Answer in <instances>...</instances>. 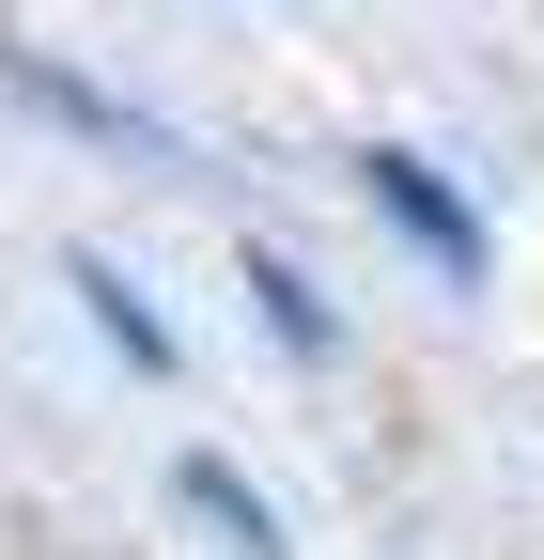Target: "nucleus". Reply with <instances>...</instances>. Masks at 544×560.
Returning a JSON list of instances; mask_svg holds the SVG:
<instances>
[{"label":"nucleus","mask_w":544,"mask_h":560,"mask_svg":"<svg viewBox=\"0 0 544 560\" xmlns=\"http://www.w3.org/2000/svg\"><path fill=\"white\" fill-rule=\"evenodd\" d=\"M374 202H389V219H404V234H421L436 265H466V249H483V234H466V219H451V187H436L421 156H374Z\"/></svg>","instance_id":"nucleus-1"},{"label":"nucleus","mask_w":544,"mask_h":560,"mask_svg":"<svg viewBox=\"0 0 544 560\" xmlns=\"http://www.w3.org/2000/svg\"><path fill=\"white\" fill-rule=\"evenodd\" d=\"M79 296H94V312H109V342H125V359H172V327H156V312H141V296H125V280H109V265H79Z\"/></svg>","instance_id":"nucleus-2"},{"label":"nucleus","mask_w":544,"mask_h":560,"mask_svg":"<svg viewBox=\"0 0 544 560\" xmlns=\"http://www.w3.org/2000/svg\"><path fill=\"white\" fill-rule=\"evenodd\" d=\"M187 499H202V514H218V529H234L249 560H281V545H264V499H249V482H234V467H187Z\"/></svg>","instance_id":"nucleus-3"}]
</instances>
